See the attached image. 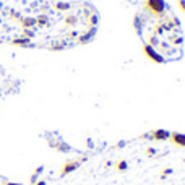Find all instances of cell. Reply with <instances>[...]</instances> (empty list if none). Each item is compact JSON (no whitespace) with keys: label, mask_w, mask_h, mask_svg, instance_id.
<instances>
[{"label":"cell","mask_w":185,"mask_h":185,"mask_svg":"<svg viewBox=\"0 0 185 185\" xmlns=\"http://www.w3.org/2000/svg\"><path fill=\"white\" fill-rule=\"evenodd\" d=\"M133 26L151 60L167 63L182 57L180 21L166 0H145L143 8L133 18Z\"/></svg>","instance_id":"6da1fadb"},{"label":"cell","mask_w":185,"mask_h":185,"mask_svg":"<svg viewBox=\"0 0 185 185\" xmlns=\"http://www.w3.org/2000/svg\"><path fill=\"white\" fill-rule=\"evenodd\" d=\"M86 161V156H80L78 159H73V161H67L65 164H63L62 167V172H60V177H65L68 175L70 172H73V170H76L78 167H80L83 162Z\"/></svg>","instance_id":"7a4b0ae2"},{"label":"cell","mask_w":185,"mask_h":185,"mask_svg":"<svg viewBox=\"0 0 185 185\" xmlns=\"http://www.w3.org/2000/svg\"><path fill=\"white\" fill-rule=\"evenodd\" d=\"M169 137H170V132H167L164 129H158L151 133V138L156 141H166V140H169Z\"/></svg>","instance_id":"3957f363"},{"label":"cell","mask_w":185,"mask_h":185,"mask_svg":"<svg viewBox=\"0 0 185 185\" xmlns=\"http://www.w3.org/2000/svg\"><path fill=\"white\" fill-rule=\"evenodd\" d=\"M170 140H172V143L177 145V146H180V148H185V135L183 133H179V132H174V133H170Z\"/></svg>","instance_id":"277c9868"},{"label":"cell","mask_w":185,"mask_h":185,"mask_svg":"<svg viewBox=\"0 0 185 185\" xmlns=\"http://www.w3.org/2000/svg\"><path fill=\"white\" fill-rule=\"evenodd\" d=\"M42 170H44V167H42V166H39V167H38V169L33 172V175L29 177V183H31V185H34V183H36V182L39 180V175L42 174Z\"/></svg>","instance_id":"5b68a950"},{"label":"cell","mask_w":185,"mask_h":185,"mask_svg":"<svg viewBox=\"0 0 185 185\" xmlns=\"http://www.w3.org/2000/svg\"><path fill=\"white\" fill-rule=\"evenodd\" d=\"M127 169H129V162H127L125 159H120L117 162V170L119 172H124V170H127Z\"/></svg>","instance_id":"8992f818"},{"label":"cell","mask_w":185,"mask_h":185,"mask_svg":"<svg viewBox=\"0 0 185 185\" xmlns=\"http://www.w3.org/2000/svg\"><path fill=\"white\" fill-rule=\"evenodd\" d=\"M146 154L149 156V158H153V156H156V148H148V149H146Z\"/></svg>","instance_id":"52a82bcc"},{"label":"cell","mask_w":185,"mask_h":185,"mask_svg":"<svg viewBox=\"0 0 185 185\" xmlns=\"http://www.w3.org/2000/svg\"><path fill=\"white\" fill-rule=\"evenodd\" d=\"M169 174H172V169H166V170H162V174H161V177H162V179H164V177H167Z\"/></svg>","instance_id":"ba28073f"},{"label":"cell","mask_w":185,"mask_h":185,"mask_svg":"<svg viewBox=\"0 0 185 185\" xmlns=\"http://www.w3.org/2000/svg\"><path fill=\"white\" fill-rule=\"evenodd\" d=\"M34 185H47V183H46V180H38Z\"/></svg>","instance_id":"9c48e42d"},{"label":"cell","mask_w":185,"mask_h":185,"mask_svg":"<svg viewBox=\"0 0 185 185\" xmlns=\"http://www.w3.org/2000/svg\"><path fill=\"white\" fill-rule=\"evenodd\" d=\"M3 185H20V183H16V182H3Z\"/></svg>","instance_id":"30bf717a"},{"label":"cell","mask_w":185,"mask_h":185,"mask_svg":"<svg viewBox=\"0 0 185 185\" xmlns=\"http://www.w3.org/2000/svg\"><path fill=\"white\" fill-rule=\"evenodd\" d=\"M122 146H125V141H120V143H117L115 148H122Z\"/></svg>","instance_id":"8fae6325"},{"label":"cell","mask_w":185,"mask_h":185,"mask_svg":"<svg viewBox=\"0 0 185 185\" xmlns=\"http://www.w3.org/2000/svg\"><path fill=\"white\" fill-rule=\"evenodd\" d=\"M179 3H180V7L185 10V0H179Z\"/></svg>","instance_id":"7c38bea8"}]
</instances>
